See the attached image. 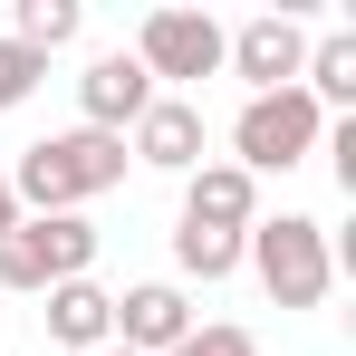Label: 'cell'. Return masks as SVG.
<instances>
[{
	"mask_svg": "<svg viewBox=\"0 0 356 356\" xmlns=\"http://www.w3.org/2000/svg\"><path fill=\"white\" fill-rule=\"evenodd\" d=\"M125 135H97V125H67L49 145H29L19 154V174H10V202H19V222H49V212H77V202H97V193H116L125 183Z\"/></svg>",
	"mask_w": 356,
	"mask_h": 356,
	"instance_id": "cell-1",
	"label": "cell"
},
{
	"mask_svg": "<svg viewBox=\"0 0 356 356\" xmlns=\"http://www.w3.org/2000/svg\"><path fill=\"white\" fill-rule=\"evenodd\" d=\"M241 260L260 270V289L280 298V308H318L327 280H337V250H327V222H308V212H260L250 232H241Z\"/></svg>",
	"mask_w": 356,
	"mask_h": 356,
	"instance_id": "cell-2",
	"label": "cell"
},
{
	"mask_svg": "<svg viewBox=\"0 0 356 356\" xmlns=\"http://www.w3.org/2000/svg\"><path fill=\"white\" fill-rule=\"evenodd\" d=\"M318 135H327L318 97H308V87H270V97H250V106L232 116V164L250 183H260V174H289V164L318 154Z\"/></svg>",
	"mask_w": 356,
	"mask_h": 356,
	"instance_id": "cell-3",
	"label": "cell"
},
{
	"mask_svg": "<svg viewBox=\"0 0 356 356\" xmlns=\"http://www.w3.org/2000/svg\"><path fill=\"white\" fill-rule=\"evenodd\" d=\"M97 270V222L87 212H49V222H19L0 241V289H58V280H87Z\"/></svg>",
	"mask_w": 356,
	"mask_h": 356,
	"instance_id": "cell-4",
	"label": "cell"
},
{
	"mask_svg": "<svg viewBox=\"0 0 356 356\" xmlns=\"http://www.w3.org/2000/svg\"><path fill=\"white\" fill-rule=\"evenodd\" d=\"M135 67L164 87V77H212L222 67V19L212 10H145V29H135Z\"/></svg>",
	"mask_w": 356,
	"mask_h": 356,
	"instance_id": "cell-5",
	"label": "cell"
},
{
	"mask_svg": "<svg viewBox=\"0 0 356 356\" xmlns=\"http://www.w3.org/2000/svg\"><path fill=\"white\" fill-rule=\"evenodd\" d=\"M222 67H241V77H250V97L298 87V67H308V29H298L289 10H260V19L222 29Z\"/></svg>",
	"mask_w": 356,
	"mask_h": 356,
	"instance_id": "cell-6",
	"label": "cell"
},
{
	"mask_svg": "<svg viewBox=\"0 0 356 356\" xmlns=\"http://www.w3.org/2000/svg\"><path fill=\"white\" fill-rule=\"evenodd\" d=\"M183 337H193V308H183L174 280H145V289L116 298V347L125 356H174Z\"/></svg>",
	"mask_w": 356,
	"mask_h": 356,
	"instance_id": "cell-7",
	"label": "cell"
},
{
	"mask_svg": "<svg viewBox=\"0 0 356 356\" xmlns=\"http://www.w3.org/2000/svg\"><path fill=\"white\" fill-rule=\"evenodd\" d=\"M125 135H135L125 154L154 164V174H193V164H202V106H193V97H154Z\"/></svg>",
	"mask_w": 356,
	"mask_h": 356,
	"instance_id": "cell-8",
	"label": "cell"
},
{
	"mask_svg": "<svg viewBox=\"0 0 356 356\" xmlns=\"http://www.w3.org/2000/svg\"><path fill=\"white\" fill-rule=\"evenodd\" d=\"M154 97H164V87L135 67V49H116V58H97L87 77H77V106H87V125H97V135H125Z\"/></svg>",
	"mask_w": 356,
	"mask_h": 356,
	"instance_id": "cell-9",
	"label": "cell"
},
{
	"mask_svg": "<svg viewBox=\"0 0 356 356\" xmlns=\"http://www.w3.org/2000/svg\"><path fill=\"white\" fill-rule=\"evenodd\" d=\"M183 222H202V232H250V222H260V183L241 174V164H193V174H183Z\"/></svg>",
	"mask_w": 356,
	"mask_h": 356,
	"instance_id": "cell-10",
	"label": "cell"
},
{
	"mask_svg": "<svg viewBox=\"0 0 356 356\" xmlns=\"http://www.w3.org/2000/svg\"><path fill=\"white\" fill-rule=\"evenodd\" d=\"M49 337H58V347H116V298L97 289V280H58V289H49Z\"/></svg>",
	"mask_w": 356,
	"mask_h": 356,
	"instance_id": "cell-11",
	"label": "cell"
},
{
	"mask_svg": "<svg viewBox=\"0 0 356 356\" xmlns=\"http://www.w3.org/2000/svg\"><path fill=\"white\" fill-rule=\"evenodd\" d=\"M298 87L318 97V116H327V106H356V29H337V39H308Z\"/></svg>",
	"mask_w": 356,
	"mask_h": 356,
	"instance_id": "cell-12",
	"label": "cell"
},
{
	"mask_svg": "<svg viewBox=\"0 0 356 356\" xmlns=\"http://www.w3.org/2000/svg\"><path fill=\"white\" fill-rule=\"evenodd\" d=\"M174 270H183V280H232V270H241V232L174 222Z\"/></svg>",
	"mask_w": 356,
	"mask_h": 356,
	"instance_id": "cell-13",
	"label": "cell"
},
{
	"mask_svg": "<svg viewBox=\"0 0 356 356\" xmlns=\"http://www.w3.org/2000/svg\"><path fill=\"white\" fill-rule=\"evenodd\" d=\"M77 29H87V10H77V0H19V29H10V39H19L29 58H49V49H67Z\"/></svg>",
	"mask_w": 356,
	"mask_h": 356,
	"instance_id": "cell-14",
	"label": "cell"
},
{
	"mask_svg": "<svg viewBox=\"0 0 356 356\" xmlns=\"http://www.w3.org/2000/svg\"><path fill=\"white\" fill-rule=\"evenodd\" d=\"M39 77H49V58H29L19 39H0V116H10V106H19V97H29Z\"/></svg>",
	"mask_w": 356,
	"mask_h": 356,
	"instance_id": "cell-15",
	"label": "cell"
},
{
	"mask_svg": "<svg viewBox=\"0 0 356 356\" xmlns=\"http://www.w3.org/2000/svg\"><path fill=\"white\" fill-rule=\"evenodd\" d=\"M174 356H260V337H250V327H193Z\"/></svg>",
	"mask_w": 356,
	"mask_h": 356,
	"instance_id": "cell-16",
	"label": "cell"
},
{
	"mask_svg": "<svg viewBox=\"0 0 356 356\" xmlns=\"http://www.w3.org/2000/svg\"><path fill=\"white\" fill-rule=\"evenodd\" d=\"M19 232V202H10V164H0V241Z\"/></svg>",
	"mask_w": 356,
	"mask_h": 356,
	"instance_id": "cell-17",
	"label": "cell"
},
{
	"mask_svg": "<svg viewBox=\"0 0 356 356\" xmlns=\"http://www.w3.org/2000/svg\"><path fill=\"white\" fill-rule=\"evenodd\" d=\"M97 356H125V347H97Z\"/></svg>",
	"mask_w": 356,
	"mask_h": 356,
	"instance_id": "cell-18",
	"label": "cell"
}]
</instances>
